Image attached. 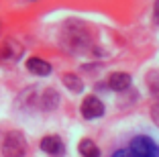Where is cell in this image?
<instances>
[{"mask_svg":"<svg viewBox=\"0 0 159 157\" xmlns=\"http://www.w3.org/2000/svg\"><path fill=\"white\" fill-rule=\"evenodd\" d=\"M27 153V141L25 135L19 131H10L2 141V155L4 157H25Z\"/></svg>","mask_w":159,"mask_h":157,"instance_id":"cell-2","label":"cell"},{"mask_svg":"<svg viewBox=\"0 0 159 157\" xmlns=\"http://www.w3.org/2000/svg\"><path fill=\"white\" fill-rule=\"evenodd\" d=\"M27 69L35 76H49L51 74V65L47 63L45 59H41V57H31V59H27Z\"/></svg>","mask_w":159,"mask_h":157,"instance_id":"cell-7","label":"cell"},{"mask_svg":"<svg viewBox=\"0 0 159 157\" xmlns=\"http://www.w3.org/2000/svg\"><path fill=\"white\" fill-rule=\"evenodd\" d=\"M0 55H2V59H6V61H16L20 55H23V45H20L19 41H14V39H6V41L2 43Z\"/></svg>","mask_w":159,"mask_h":157,"instance_id":"cell-5","label":"cell"},{"mask_svg":"<svg viewBox=\"0 0 159 157\" xmlns=\"http://www.w3.org/2000/svg\"><path fill=\"white\" fill-rule=\"evenodd\" d=\"M110 157H159V141L147 133H135L116 147Z\"/></svg>","mask_w":159,"mask_h":157,"instance_id":"cell-1","label":"cell"},{"mask_svg":"<svg viewBox=\"0 0 159 157\" xmlns=\"http://www.w3.org/2000/svg\"><path fill=\"white\" fill-rule=\"evenodd\" d=\"M151 116H153L155 125H159V102H157V104H155L153 108H151Z\"/></svg>","mask_w":159,"mask_h":157,"instance_id":"cell-12","label":"cell"},{"mask_svg":"<svg viewBox=\"0 0 159 157\" xmlns=\"http://www.w3.org/2000/svg\"><path fill=\"white\" fill-rule=\"evenodd\" d=\"M61 82H63V86H66L70 92H74V94H80L82 90H84V82H82L78 76H74V74H63Z\"/></svg>","mask_w":159,"mask_h":157,"instance_id":"cell-8","label":"cell"},{"mask_svg":"<svg viewBox=\"0 0 159 157\" xmlns=\"http://www.w3.org/2000/svg\"><path fill=\"white\" fill-rule=\"evenodd\" d=\"M59 104V94L55 92V90H45L43 92V96H41V106H43V110H53V108Z\"/></svg>","mask_w":159,"mask_h":157,"instance_id":"cell-9","label":"cell"},{"mask_svg":"<svg viewBox=\"0 0 159 157\" xmlns=\"http://www.w3.org/2000/svg\"><path fill=\"white\" fill-rule=\"evenodd\" d=\"M153 21L159 25V0H155V6H153Z\"/></svg>","mask_w":159,"mask_h":157,"instance_id":"cell-13","label":"cell"},{"mask_svg":"<svg viewBox=\"0 0 159 157\" xmlns=\"http://www.w3.org/2000/svg\"><path fill=\"white\" fill-rule=\"evenodd\" d=\"M78 149H80V153H82L84 157H100V149L96 147L90 139H84V141L80 143Z\"/></svg>","mask_w":159,"mask_h":157,"instance_id":"cell-10","label":"cell"},{"mask_svg":"<svg viewBox=\"0 0 159 157\" xmlns=\"http://www.w3.org/2000/svg\"><path fill=\"white\" fill-rule=\"evenodd\" d=\"M104 114V104L98 96H86L82 102V116L88 120L92 118H100Z\"/></svg>","mask_w":159,"mask_h":157,"instance_id":"cell-3","label":"cell"},{"mask_svg":"<svg viewBox=\"0 0 159 157\" xmlns=\"http://www.w3.org/2000/svg\"><path fill=\"white\" fill-rule=\"evenodd\" d=\"M131 76L125 74V72H114V74H110V78H108V88L116 90V92H125V90L131 88Z\"/></svg>","mask_w":159,"mask_h":157,"instance_id":"cell-6","label":"cell"},{"mask_svg":"<svg viewBox=\"0 0 159 157\" xmlns=\"http://www.w3.org/2000/svg\"><path fill=\"white\" fill-rule=\"evenodd\" d=\"M41 149L45 153H49V155H53V157H61L63 153H66V145H63V141H61L59 137H55V135L43 137L41 139Z\"/></svg>","mask_w":159,"mask_h":157,"instance_id":"cell-4","label":"cell"},{"mask_svg":"<svg viewBox=\"0 0 159 157\" xmlns=\"http://www.w3.org/2000/svg\"><path fill=\"white\" fill-rule=\"evenodd\" d=\"M147 82H149V88H151L153 98L159 102V74H157V72H151L149 78H147Z\"/></svg>","mask_w":159,"mask_h":157,"instance_id":"cell-11","label":"cell"}]
</instances>
